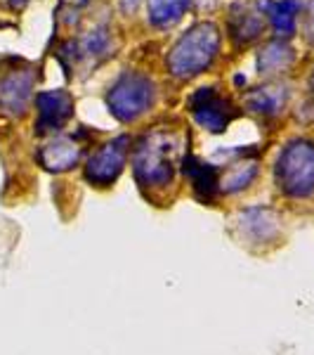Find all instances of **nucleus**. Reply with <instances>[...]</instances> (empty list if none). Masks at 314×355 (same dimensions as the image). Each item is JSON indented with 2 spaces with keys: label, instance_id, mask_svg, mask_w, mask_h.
Wrapping results in <instances>:
<instances>
[{
  "label": "nucleus",
  "instance_id": "obj_10",
  "mask_svg": "<svg viewBox=\"0 0 314 355\" xmlns=\"http://www.w3.org/2000/svg\"><path fill=\"white\" fill-rule=\"evenodd\" d=\"M237 225L241 230V237L248 239V244H270L281 232V220L277 211L267 206H253V209L241 211Z\"/></svg>",
  "mask_w": 314,
  "mask_h": 355
},
{
  "label": "nucleus",
  "instance_id": "obj_2",
  "mask_svg": "<svg viewBox=\"0 0 314 355\" xmlns=\"http://www.w3.org/2000/svg\"><path fill=\"white\" fill-rule=\"evenodd\" d=\"M218 50L220 28L213 21H198L187 33H182L178 43L170 48L168 57H165V67H168L170 76H175L178 81H190L213 64Z\"/></svg>",
  "mask_w": 314,
  "mask_h": 355
},
{
  "label": "nucleus",
  "instance_id": "obj_6",
  "mask_svg": "<svg viewBox=\"0 0 314 355\" xmlns=\"http://www.w3.org/2000/svg\"><path fill=\"white\" fill-rule=\"evenodd\" d=\"M128 147H130V137L128 135H118L113 140L104 142L102 147L88 157L85 164V180L93 182L95 187H109L116 182V178L123 173L125 159H128Z\"/></svg>",
  "mask_w": 314,
  "mask_h": 355
},
{
  "label": "nucleus",
  "instance_id": "obj_21",
  "mask_svg": "<svg viewBox=\"0 0 314 355\" xmlns=\"http://www.w3.org/2000/svg\"><path fill=\"white\" fill-rule=\"evenodd\" d=\"M312 83H314V76H312Z\"/></svg>",
  "mask_w": 314,
  "mask_h": 355
},
{
  "label": "nucleus",
  "instance_id": "obj_16",
  "mask_svg": "<svg viewBox=\"0 0 314 355\" xmlns=\"http://www.w3.org/2000/svg\"><path fill=\"white\" fill-rule=\"evenodd\" d=\"M76 45V60L100 62L111 55V31L109 26H95Z\"/></svg>",
  "mask_w": 314,
  "mask_h": 355
},
{
  "label": "nucleus",
  "instance_id": "obj_18",
  "mask_svg": "<svg viewBox=\"0 0 314 355\" xmlns=\"http://www.w3.org/2000/svg\"><path fill=\"white\" fill-rule=\"evenodd\" d=\"M192 0H147L149 21L156 28H173L185 17Z\"/></svg>",
  "mask_w": 314,
  "mask_h": 355
},
{
  "label": "nucleus",
  "instance_id": "obj_8",
  "mask_svg": "<svg viewBox=\"0 0 314 355\" xmlns=\"http://www.w3.org/2000/svg\"><path fill=\"white\" fill-rule=\"evenodd\" d=\"M33 85H36V76L31 69L8 73L0 81V110L10 116H24L28 102L33 100Z\"/></svg>",
  "mask_w": 314,
  "mask_h": 355
},
{
  "label": "nucleus",
  "instance_id": "obj_17",
  "mask_svg": "<svg viewBox=\"0 0 314 355\" xmlns=\"http://www.w3.org/2000/svg\"><path fill=\"white\" fill-rule=\"evenodd\" d=\"M255 175H258V162L241 157L239 162H234L230 168H227V173L220 175V192L234 194V192L246 190L250 182L255 180Z\"/></svg>",
  "mask_w": 314,
  "mask_h": 355
},
{
  "label": "nucleus",
  "instance_id": "obj_14",
  "mask_svg": "<svg viewBox=\"0 0 314 355\" xmlns=\"http://www.w3.org/2000/svg\"><path fill=\"white\" fill-rule=\"evenodd\" d=\"M286 100H288V90L277 83H267V85H260V88H253L243 97L248 110L255 114H262V116H277V114L284 110Z\"/></svg>",
  "mask_w": 314,
  "mask_h": 355
},
{
  "label": "nucleus",
  "instance_id": "obj_11",
  "mask_svg": "<svg viewBox=\"0 0 314 355\" xmlns=\"http://www.w3.org/2000/svg\"><path fill=\"white\" fill-rule=\"evenodd\" d=\"M227 28L234 45H248L258 41L265 31V15L258 5L253 8L248 3H234L227 17Z\"/></svg>",
  "mask_w": 314,
  "mask_h": 355
},
{
  "label": "nucleus",
  "instance_id": "obj_5",
  "mask_svg": "<svg viewBox=\"0 0 314 355\" xmlns=\"http://www.w3.org/2000/svg\"><path fill=\"white\" fill-rule=\"evenodd\" d=\"M187 110L201 128L208 133H225L230 123L239 116L230 97L220 95L215 88H198L187 97Z\"/></svg>",
  "mask_w": 314,
  "mask_h": 355
},
{
  "label": "nucleus",
  "instance_id": "obj_20",
  "mask_svg": "<svg viewBox=\"0 0 314 355\" xmlns=\"http://www.w3.org/2000/svg\"><path fill=\"white\" fill-rule=\"evenodd\" d=\"M310 28L314 31V0H312V8H310Z\"/></svg>",
  "mask_w": 314,
  "mask_h": 355
},
{
  "label": "nucleus",
  "instance_id": "obj_7",
  "mask_svg": "<svg viewBox=\"0 0 314 355\" xmlns=\"http://www.w3.org/2000/svg\"><path fill=\"white\" fill-rule=\"evenodd\" d=\"M73 95L68 90H43L36 95V133H57L71 121L73 116Z\"/></svg>",
  "mask_w": 314,
  "mask_h": 355
},
{
  "label": "nucleus",
  "instance_id": "obj_9",
  "mask_svg": "<svg viewBox=\"0 0 314 355\" xmlns=\"http://www.w3.org/2000/svg\"><path fill=\"white\" fill-rule=\"evenodd\" d=\"M83 157V145L73 135H55L38 150L36 159L50 173H64L78 166Z\"/></svg>",
  "mask_w": 314,
  "mask_h": 355
},
{
  "label": "nucleus",
  "instance_id": "obj_19",
  "mask_svg": "<svg viewBox=\"0 0 314 355\" xmlns=\"http://www.w3.org/2000/svg\"><path fill=\"white\" fill-rule=\"evenodd\" d=\"M137 5H140V0H121V12L123 15H133L137 10Z\"/></svg>",
  "mask_w": 314,
  "mask_h": 355
},
{
  "label": "nucleus",
  "instance_id": "obj_1",
  "mask_svg": "<svg viewBox=\"0 0 314 355\" xmlns=\"http://www.w3.org/2000/svg\"><path fill=\"white\" fill-rule=\"evenodd\" d=\"M182 157V137L175 128L158 125L147 130L133 150V173L142 187H165L173 182Z\"/></svg>",
  "mask_w": 314,
  "mask_h": 355
},
{
  "label": "nucleus",
  "instance_id": "obj_12",
  "mask_svg": "<svg viewBox=\"0 0 314 355\" xmlns=\"http://www.w3.org/2000/svg\"><path fill=\"white\" fill-rule=\"evenodd\" d=\"M182 171H185L187 180L192 182V190L196 194V199H201L203 204H210L220 194V171L215 164L201 162L196 157L182 159Z\"/></svg>",
  "mask_w": 314,
  "mask_h": 355
},
{
  "label": "nucleus",
  "instance_id": "obj_13",
  "mask_svg": "<svg viewBox=\"0 0 314 355\" xmlns=\"http://www.w3.org/2000/svg\"><path fill=\"white\" fill-rule=\"evenodd\" d=\"M258 8L270 19L277 36L288 38L295 33V21L302 8L300 0H258Z\"/></svg>",
  "mask_w": 314,
  "mask_h": 355
},
{
  "label": "nucleus",
  "instance_id": "obj_3",
  "mask_svg": "<svg viewBox=\"0 0 314 355\" xmlns=\"http://www.w3.org/2000/svg\"><path fill=\"white\" fill-rule=\"evenodd\" d=\"M277 187L290 199H307L314 194V142L290 140L274 166Z\"/></svg>",
  "mask_w": 314,
  "mask_h": 355
},
{
  "label": "nucleus",
  "instance_id": "obj_15",
  "mask_svg": "<svg viewBox=\"0 0 314 355\" xmlns=\"http://www.w3.org/2000/svg\"><path fill=\"white\" fill-rule=\"evenodd\" d=\"M295 62V50L284 41H272L260 50L258 55V71L260 76H274L284 73Z\"/></svg>",
  "mask_w": 314,
  "mask_h": 355
},
{
  "label": "nucleus",
  "instance_id": "obj_4",
  "mask_svg": "<svg viewBox=\"0 0 314 355\" xmlns=\"http://www.w3.org/2000/svg\"><path fill=\"white\" fill-rule=\"evenodd\" d=\"M156 102V85L149 76L137 71H125L109 88L107 107L121 123H133L147 114Z\"/></svg>",
  "mask_w": 314,
  "mask_h": 355
}]
</instances>
